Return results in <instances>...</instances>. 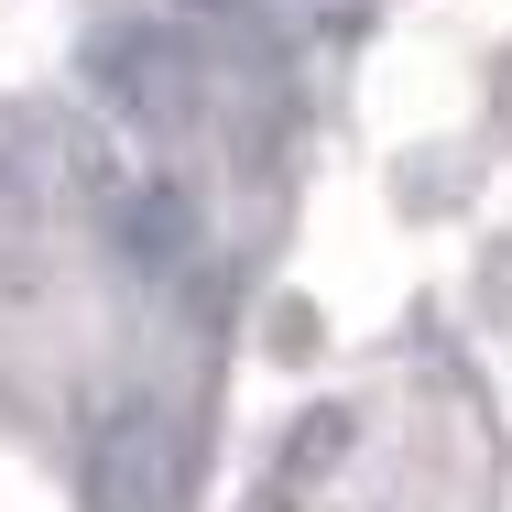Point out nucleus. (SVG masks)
Masks as SVG:
<instances>
[{
    "label": "nucleus",
    "mask_w": 512,
    "mask_h": 512,
    "mask_svg": "<svg viewBox=\"0 0 512 512\" xmlns=\"http://www.w3.org/2000/svg\"><path fill=\"white\" fill-rule=\"evenodd\" d=\"M88 77H99L109 109H131V120H186V109H197V66H186V44H175L164 22H120V33H99Z\"/></svg>",
    "instance_id": "nucleus-1"
},
{
    "label": "nucleus",
    "mask_w": 512,
    "mask_h": 512,
    "mask_svg": "<svg viewBox=\"0 0 512 512\" xmlns=\"http://www.w3.org/2000/svg\"><path fill=\"white\" fill-rule=\"evenodd\" d=\"M88 502L99 512H175V458H164V425L142 404L109 414L99 458H88Z\"/></svg>",
    "instance_id": "nucleus-2"
}]
</instances>
